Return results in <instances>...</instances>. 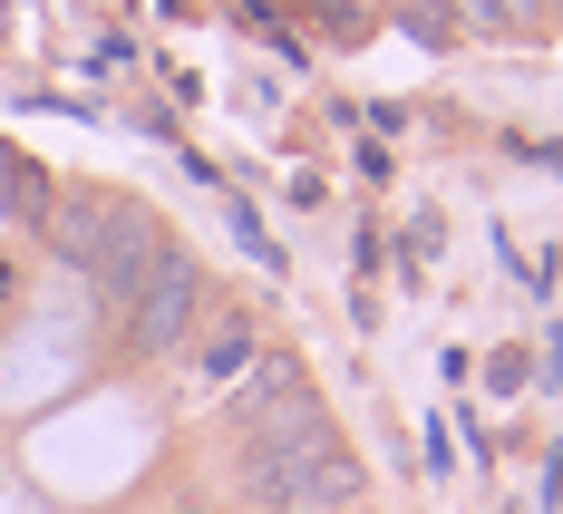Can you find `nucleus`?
Wrapping results in <instances>:
<instances>
[{"mask_svg": "<svg viewBox=\"0 0 563 514\" xmlns=\"http://www.w3.org/2000/svg\"><path fill=\"white\" fill-rule=\"evenodd\" d=\"M49 243H58V262H68L88 291H108V301H126V291L146 282V262L166 253L156 224H146L136 204H108V194H68V204H49Z\"/></svg>", "mask_w": 563, "mask_h": 514, "instance_id": "nucleus-1", "label": "nucleus"}, {"mask_svg": "<svg viewBox=\"0 0 563 514\" xmlns=\"http://www.w3.org/2000/svg\"><path fill=\"white\" fill-rule=\"evenodd\" d=\"M360 495V466L340 457V437H301V447H273V457H243V505L263 514H350Z\"/></svg>", "mask_w": 563, "mask_h": 514, "instance_id": "nucleus-2", "label": "nucleus"}, {"mask_svg": "<svg viewBox=\"0 0 563 514\" xmlns=\"http://www.w3.org/2000/svg\"><path fill=\"white\" fill-rule=\"evenodd\" d=\"M195 311H205V272H195L185 253H156V262H146V282L126 291V349H136V359L185 349Z\"/></svg>", "mask_w": 563, "mask_h": 514, "instance_id": "nucleus-3", "label": "nucleus"}, {"mask_svg": "<svg viewBox=\"0 0 563 514\" xmlns=\"http://www.w3.org/2000/svg\"><path fill=\"white\" fill-rule=\"evenodd\" d=\"M243 359H253V331H243V321H224V340H214L205 359H195V379H185V389H195V399H205V389H224V379L243 369Z\"/></svg>", "mask_w": 563, "mask_h": 514, "instance_id": "nucleus-4", "label": "nucleus"}, {"mask_svg": "<svg viewBox=\"0 0 563 514\" xmlns=\"http://www.w3.org/2000/svg\"><path fill=\"white\" fill-rule=\"evenodd\" d=\"M0 214H20V224H49V194H40V166L0 156Z\"/></svg>", "mask_w": 563, "mask_h": 514, "instance_id": "nucleus-5", "label": "nucleus"}, {"mask_svg": "<svg viewBox=\"0 0 563 514\" xmlns=\"http://www.w3.org/2000/svg\"><path fill=\"white\" fill-rule=\"evenodd\" d=\"M408 30H418V40H448V30H456L448 0H408Z\"/></svg>", "mask_w": 563, "mask_h": 514, "instance_id": "nucleus-6", "label": "nucleus"}, {"mask_svg": "<svg viewBox=\"0 0 563 514\" xmlns=\"http://www.w3.org/2000/svg\"><path fill=\"white\" fill-rule=\"evenodd\" d=\"M448 10H456V20H476V30H515L506 0H448Z\"/></svg>", "mask_w": 563, "mask_h": 514, "instance_id": "nucleus-7", "label": "nucleus"}, {"mask_svg": "<svg viewBox=\"0 0 563 514\" xmlns=\"http://www.w3.org/2000/svg\"><path fill=\"white\" fill-rule=\"evenodd\" d=\"M544 10L563 20V0H506V20H544Z\"/></svg>", "mask_w": 563, "mask_h": 514, "instance_id": "nucleus-8", "label": "nucleus"}]
</instances>
